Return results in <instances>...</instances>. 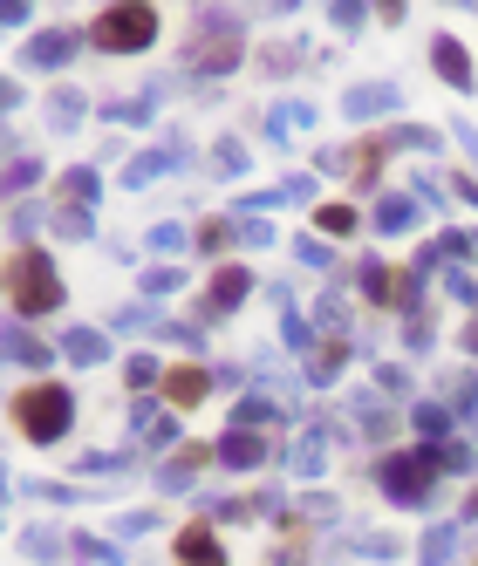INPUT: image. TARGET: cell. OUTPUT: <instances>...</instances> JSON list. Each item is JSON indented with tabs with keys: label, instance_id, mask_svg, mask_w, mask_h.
<instances>
[{
	"label": "cell",
	"instance_id": "obj_16",
	"mask_svg": "<svg viewBox=\"0 0 478 566\" xmlns=\"http://www.w3.org/2000/svg\"><path fill=\"white\" fill-rule=\"evenodd\" d=\"M410 226H417V198L383 191V198H376V232H383V239H397V232H410Z\"/></svg>",
	"mask_w": 478,
	"mask_h": 566
},
{
	"label": "cell",
	"instance_id": "obj_29",
	"mask_svg": "<svg viewBox=\"0 0 478 566\" xmlns=\"http://www.w3.org/2000/svg\"><path fill=\"white\" fill-rule=\"evenodd\" d=\"M185 287V273H178V260H158V266H144V294L158 301V294H178Z\"/></svg>",
	"mask_w": 478,
	"mask_h": 566
},
{
	"label": "cell",
	"instance_id": "obj_19",
	"mask_svg": "<svg viewBox=\"0 0 478 566\" xmlns=\"http://www.w3.org/2000/svg\"><path fill=\"white\" fill-rule=\"evenodd\" d=\"M342 362H349V348H342V341H321L315 355H308V382H315V389H328V382L342 376Z\"/></svg>",
	"mask_w": 478,
	"mask_h": 566
},
{
	"label": "cell",
	"instance_id": "obj_8",
	"mask_svg": "<svg viewBox=\"0 0 478 566\" xmlns=\"http://www.w3.org/2000/svg\"><path fill=\"white\" fill-rule=\"evenodd\" d=\"M212 457H219L226 471H260V464H267V437H260V430H226V437L212 444Z\"/></svg>",
	"mask_w": 478,
	"mask_h": 566
},
{
	"label": "cell",
	"instance_id": "obj_43",
	"mask_svg": "<svg viewBox=\"0 0 478 566\" xmlns=\"http://www.w3.org/2000/svg\"><path fill=\"white\" fill-rule=\"evenodd\" d=\"M151 253H171V260H178V253H185V226H178V219H171V226H151Z\"/></svg>",
	"mask_w": 478,
	"mask_h": 566
},
{
	"label": "cell",
	"instance_id": "obj_50",
	"mask_svg": "<svg viewBox=\"0 0 478 566\" xmlns=\"http://www.w3.org/2000/svg\"><path fill=\"white\" fill-rule=\"evenodd\" d=\"M451 403H458V410H472V403H478V376H472V369H465V376H451Z\"/></svg>",
	"mask_w": 478,
	"mask_h": 566
},
{
	"label": "cell",
	"instance_id": "obj_9",
	"mask_svg": "<svg viewBox=\"0 0 478 566\" xmlns=\"http://www.w3.org/2000/svg\"><path fill=\"white\" fill-rule=\"evenodd\" d=\"M130 430H137V437H144V444H178V416L171 410H158V403H151V396H137V403H130Z\"/></svg>",
	"mask_w": 478,
	"mask_h": 566
},
{
	"label": "cell",
	"instance_id": "obj_32",
	"mask_svg": "<svg viewBox=\"0 0 478 566\" xmlns=\"http://www.w3.org/2000/svg\"><path fill=\"white\" fill-rule=\"evenodd\" d=\"M315 226L328 232V239H349V232H356V212H349V205H315Z\"/></svg>",
	"mask_w": 478,
	"mask_h": 566
},
{
	"label": "cell",
	"instance_id": "obj_47",
	"mask_svg": "<svg viewBox=\"0 0 478 566\" xmlns=\"http://www.w3.org/2000/svg\"><path fill=\"white\" fill-rule=\"evenodd\" d=\"M151 526H158V512H123V519H117V539H144Z\"/></svg>",
	"mask_w": 478,
	"mask_h": 566
},
{
	"label": "cell",
	"instance_id": "obj_4",
	"mask_svg": "<svg viewBox=\"0 0 478 566\" xmlns=\"http://www.w3.org/2000/svg\"><path fill=\"white\" fill-rule=\"evenodd\" d=\"M89 41H96L103 55H144V48L158 41V7L123 0V7H110V14L89 21Z\"/></svg>",
	"mask_w": 478,
	"mask_h": 566
},
{
	"label": "cell",
	"instance_id": "obj_27",
	"mask_svg": "<svg viewBox=\"0 0 478 566\" xmlns=\"http://www.w3.org/2000/svg\"><path fill=\"white\" fill-rule=\"evenodd\" d=\"M212 171H219V178H246V144H239V137H219V144H212Z\"/></svg>",
	"mask_w": 478,
	"mask_h": 566
},
{
	"label": "cell",
	"instance_id": "obj_25",
	"mask_svg": "<svg viewBox=\"0 0 478 566\" xmlns=\"http://www.w3.org/2000/svg\"><path fill=\"white\" fill-rule=\"evenodd\" d=\"M35 185H41V164H35V157H14V164L0 171V191H7V198H21V191H35Z\"/></svg>",
	"mask_w": 478,
	"mask_h": 566
},
{
	"label": "cell",
	"instance_id": "obj_52",
	"mask_svg": "<svg viewBox=\"0 0 478 566\" xmlns=\"http://www.w3.org/2000/svg\"><path fill=\"white\" fill-rule=\"evenodd\" d=\"M335 28H342V35H356V28H362V7H356V0H342V7H335Z\"/></svg>",
	"mask_w": 478,
	"mask_h": 566
},
{
	"label": "cell",
	"instance_id": "obj_14",
	"mask_svg": "<svg viewBox=\"0 0 478 566\" xmlns=\"http://www.w3.org/2000/svg\"><path fill=\"white\" fill-rule=\"evenodd\" d=\"M246 294H253V273H246V266H219V273H212V314H233L239 301H246Z\"/></svg>",
	"mask_w": 478,
	"mask_h": 566
},
{
	"label": "cell",
	"instance_id": "obj_20",
	"mask_svg": "<svg viewBox=\"0 0 478 566\" xmlns=\"http://www.w3.org/2000/svg\"><path fill=\"white\" fill-rule=\"evenodd\" d=\"M82 116H89V96H82V89H55V96H48V123H55V130H76Z\"/></svg>",
	"mask_w": 478,
	"mask_h": 566
},
{
	"label": "cell",
	"instance_id": "obj_11",
	"mask_svg": "<svg viewBox=\"0 0 478 566\" xmlns=\"http://www.w3.org/2000/svg\"><path fill=\"white\" fill-rule=\"evenodd\" d=\"M164 403H178V410H192V403H205V396H212V376H205V369H192V362H185V369H164Z\"/></svg>",
	"mask_w": 478,
	"mask_h": 566
},
{
	"label": "cell",
	"instance_id": "obj_48",
	"mask_svg": "<svg viewBox=\"0 0 478 566\" xmlns=\"http://www.w3.org/2000/svg\"><path fill=\"white\" fill-rule=\"evenodd\" d=\"M28 21H35L28 0H0V28H28Z\"/></svg>",
	"mask_w": 478,
	"mask_h": 566
},
{
	"label": "cell",
	"instance_id": "obj_55",
	"mask_svg": "<svg viewBox=\"0 0 478 566\" xmlns=\"http://www.w3.org/2000/svg\"><path fill=\"white\" fill-rule=\"evenodd\" d=\"M465 519H478V491H472V498H465Z\"/></svg>",
	"mask_w": 478,
	"mask_h": 566
},
{
	"label": "cell",
	"instance_id": "obj_28",
	"mask_svg": "<svg viewBox=\"0 0 478 566\" xmlns=\"http://www.w3.org/2000/svg\"><path fill=\"white\" fill-rule=\"evenodd\" d=\"M410 423H417L431 444H444V437H451V410H444V403H417V410H410Z\"/></svg>",
	"mask_w": 478,
	"mask_h": 566
},
{
	"label": "cell",
	"instance_id": "obj_5",
	"mask_svg": "<svg viewBox=\"0 0 478 566\" xmlns=\"http://www.w3.org/2000/svg\"><path fill=\"white\" fill-rule=\"evenodd\" d=\"M431 478H438V451H431V444L383 464V491H390L397 505H424V498H431Z\"/></svg>",
	"mask_w": 478,
	"mask_h": 566
},
{
	"label": "cell",
	"instance_id": "obj_51",
	"mask_svg": "<svg viewBox=\"0 0 478 566\" xmlns=\"http://www.w3.org/2000/svg\"><path fill=\"white\" fill-rule=\"evenodd\" d=\"M294 260H301V266H328V246H321V239H301V246H294Z\"/></svg>",
	"mask_w": 478,
	"mask_h": 566
},
{
	"label": "cell",
	"instance_id": "obj_56",
	"mask_svg": "<svg viewBox=\"0 0 478 566\" xmlns=\"http://www.w3.org/2000/svg\"><path fill=\"white\" fill-rule=\"evenodd\" d=\"M465 341H472V348H478V321H472V328H465Z\"/></svg>",
	"mask_w": 478,
	"mask_h": 566
},
{
	"label": "cell",
	"instance_id": "obj_15",
	"mask_svg": "<svg viewBox=\"0 0 478 566\" xmlns=\"http://www.w3.org/2000/svg\"><path fill=\"white\" fill-rule=\"evenodd\" d=\"M431 69H438V76L451 82V89H472V55H465V48H458L451 35H438V41H431Z\"/></svg>",
	"mask_w": 478,
	"mask_h": 566
},
{
	"label": "cell",
	"instance_id": "obj_46",
	"mask_svg": "<svg viewBox=\"0 0 478 566\" xmlns=\"http://www.w3.org/2000/svg\"><path fill=\"white\" fill-rule=\"evenodd\" d=\"M376 389H383V396H410V369L383 362V369H376Z\"/></svg>",
	"mask_w": 478,
	"mask_h": 566
},
{
	"label": "cell",
	"instance_id": "obj_1",
	"mask_svg": "<svg viewBox=\"0 0 478 566\" xmlns=\"http://www.w3.org/2000/svg\"><path fill=\"white\" fill-rule=\"evenodd\" d=\"M0 287H7V307L28 314V321H41V314L62 307V273H55V260H48L41 246H14L7 266H0Z\"/></svg>",
	"mask_w": 478,
	"mask_h": 566
},
{
	"label": "cell",
	"instance_id": "obj_2",
	"mask_svg": "<svg viewBox=\"0 0 478 566\" xmlns=\"http://www.w3.org/2000/svg\"><path fill=\"white\" fill-rule=\"evenodd\" d=\"M14 423H21L28 444H62L69 423H76V396H69L62 382H35V389L14 396Z\"/></svg>",
	"mask_w": 478,
	"mask_h": 566
},
{
	"label": "cell",
	"instance_id": "obj_6",
	"mask_svg": "<svg viewBox=\"0 0 478 566\" xmlns=\"http://www.w3.org/2000/svg\"><path fill=\"white\" fill-rule=\"evenodd\" d=\"M185 157H192V144H185V137H171V144H158V151H137L130 164H123V185H130V191L158 185L164 171H185Z\"/></svg>",
	"mask_w": 478,
	"mask_h": 566
},
{
	"label": "cell",
	"instance_id": "obj_39",
	"mask_svg": "<svg viewBox=\"0 0 478 566\" xmlns=\"http://www.w3.org/2000/svg\"><path fill=\"white\" fill-rule=\"evenodd\" d=\"M21 546H28V560H55V553H62L69 539H62V532H48V526H35L28 539H21Z\"/></svg>",
	"mask_w": 478,
	"mask_h": 566
},
{
	"label": "cell",
	"instance_id": "obj_13",
	"mask_svg": "<svg viewBox=\"0 0 478 566\" xmlns=\"http://www.w3.org/2000/svg\"><path fill=\"white\" fill-rule=\"evenodd\" d=\"M294 478H315L321 464H328V430H301L294 444H287V457H280Z\"/></svg>",
	"mask_w": 478,
	"mask_h": 566
},
{
	"label": "cell",
	"instance_id": "obj_30",
	"mask_svg": "<svg viewBox=\"0 0 478 566\" xmlns=\"http://www.w3.org/2000/svg\"><path fill=\"white\" fill-rule=\"evenodd\" d=\"M123 382H130V389L144 396V389H158V382H164V369L151 362V355H130V362H123Z\"/></svg>",
	"mask_w": 478,
	"mask_h": 566
},
{
	"label": "cell",
	"instance_id": "obj_22",
	"mask_svg": "<svg viewBox=\"0 0 478 566\" xmlns=\"http://www.w3.org/2000/svg\"><path fill=\"white\" fill-rule=\"evenodd\" d=\"M205 457H212V451H178V457L158 471V485H164V491H192V471H199Z\"/></svg>",
	"mask_w": 478,
	"mask_h": 566
},
{
	"label": "cell",
	"instance_id": "obj_12",
	"mask_svg": "<svg viewBox=\"0 0 478 566\" xmlns=\"http://www.w3.org/2000/svg\"><path fill=\"white\" fill-rule=\"evenodd\" d=\"M171 553H178V566H226V546L212 539V526H185Z\"/></svg>",
	"mask_w": 478,
	"mask_h": 566
},
{
	"label": "cell",
	"instance_id": "obj_24",
	"mask_svg": "<svg viewBox=\"0 0 478 566\" xmlns=\"http://www.w3.org/2000/svg\"><path fill=\"white\" fill-rule=\"evenodd\" d=\"M48 232H55V239H89V212H82V205H55V212H48Z\"/></svg>",
	"mask_w": 478,
	"mask_h": 566
},
{
	"label": "cell",
	"instance_id": "obj_40",
	"mask_svg": "<svg viewBox=\"0 0 478 566\" xmlns=\"http://www.w3.org/2000/svg\"><path fill=\"white\" fill-rule=\"evenodd\" d=\"M69 546H76L82 560H96V566H110V560H123V546H110V539H89V532H76V539H69Z\"/></svg>",
	"mask_w": 478,
	"mask_h": 566
},
{
	"label": "cell",
	"instance_id": "obj_41",
	"mask_svg": "<svg viewBox=\"0 0 478 566\" xmlns=\"http://www.w3.org/2000/svg\"><path fill=\"white\" fill-rule=\"evenodd\" d=\"M294 62H301V48H287V41H274V48H260V69H267V76H287Z\"/></svg>",
	"mask_w": 478,
	"mask_h": 566
},
{
	"label": "cell",
	"instance_id": "obj_34",
	"mask_svg": "<svg viewBox=\"0 0 478 566\" xmlns=\"http://www.w3.org/2000/svg\"><path fill=\"white\" fill-rule=\"evenodd\" d=\"M356 553H362V560H397V553H403V539H397V532H362V539H356Z\"/></svg>",
	"mask_w": 478,
	"mask_h": 566
},
{
	"label": "cell",
	"instance_id": "obj_3",
	"mask_svg": "<svg viewBox=\"0 0 478 566\" xmlns=\"http://www.w3.org/2000/svg\"><path fill=\"white\" fill-rule=\"evenodd\" d=\"M185 55L199 62L205 76H226V69H239V55H246V28H239V14H226V7H205L199 28H192V41H185Z\"/></svg>",
	"mask_w": 478,
	"mask_h": 566
},
{
	"label": "cell",
	"instance_id": "obj_21",
	"mask_svg": "<svg viewBox=\"0 0 478 566\" xmlns=\"http://www.w3.org/2000/svg\"><path fill=\"white\" fill-rule=\"evenodd\" d=\"M96 191H103V178H96L89 164H69V171H62V198H69V205L89 212V205H96Z\"/></svg>",
	"mask_w": 478,
	"mask_h": 566
},
{
	"label": "cell",
	"instance_id": "obj_33",
	"mask_svg": "<svg viewBox=\"0 0 478 566\" xmlns=\"http://www.w3.org/2000/svg\"><path fill=\"white\" fill-rule=\"evenodd\" d=\"M41 226H48V212H41V205H14V212H7V232H14L21 246H28Z\"/></svg>",
	"mask_w": 478,
	"mask_h": 566
},
{
	"label": "cell",
	"instance_id": "obj_10",
	"mask_svg": "<svg viewBox=\"0 0 478 566\" xmlns=\"http://www.w3.org/2000/svg\"><path fill=\"white\" fill-rule=\"evenodd\" d=\"M342 110H349V116H383V110H403V89H397V82H356V89L342 96Z\"/></svg>",
	"mask_w": 478,
	"mask_h": 566
},
{
	"label": "cell",
	"instance_id": "obj_49",
	"mask_svg": "<svg viewBox=\"0 0 478 566\" xmlns=\"http://www.w3.org/2000/svg\"><path fill=\"white\" fill-rule=\"evenodd\" d=\"M226 239H233V226H226V219H212V226H199V246H205V253H226Z\"/></svg>",
	"mask_w": 478,
	"mask_h": 566
},
{
	"label": "cell",
	"instance_id": "obj_38",
	"mask_svg": "<svg viewBox=\"0 0 478 566\" xmlns=\"http://www.w3.org/2000/svg\"><path fill=\"white\" fill-rule=\"evenodd\" d=\"M151 328H158L151 301H137V307H123V314H117V335H151Z\"/></svg>",
	"mask_w": 478,
	"mask_h": 566
},
{
	"label": "cell",
	"instance_id": "obj_18",
	"mask_svg": "<svg viewBox=\"0 0 478 566\" xmlns=\"http://www.w3.org/2000/svg\"><path fill=\"white\" fill-rule=\"evenodd\" d=\"M0 355H7V362H28V369H41V362H48V341H35L28 328H0Z\"/></svg>",
	"mask_w": 478,
	"mask_h": 566
},
{
	"label": "cell",
	"instance_id": "obj_31",
	"mask_svg": "<svg viewBox=\"0 0 478 566\" xmlns=\"http://www.w3.org/2000/svg\"><path fill=\"white\" fill-rule=\"evenodd\" d=\"M356 423L369 430V437H390V430H397V416L383 410V396H369V403H356Z\"/></svg>",
	"mask_w": 478,
	"mask_h": 566
},
{
	"label": "cell",
	"instance_id": "obj_17",
	"mask_svg": "<svg viewBox=\"0 0 478 566\" xmlns=\"http://www.w3.org/2000/svg\"><path fill=\"white\" fill-rule=\"evenodd\" d=\"M62 355H69L76 369H96V362L110 355V335H103V328H69V335H62Z\"/></svg>",
	"mask_w": 478,
	"mask_h": 566
},
{
	"label": "cell",
	"instance_id": "obj_54",
	"mask_svg": "<svg viewBox=\"0 0 478 566\" xmlns=\"http://www.w3.org/2000/svg\"><path fill=\"white\" fill-rule=\"evenodd\" d=\"M458 144H465V151L478 157V130H472V123H458Z\"/></svg>",
	"mask_w": 478,
	"mask_h": 566
},
{
	"label": "cell",
	"instance_id": "obj_26",
	"mask_svg": "<svg viewBox=\"0 0 478 566\" xmlns=\"http://www.w3.org/2000/svg\"><path fill=\"white\" fill-rule=\"evenodd\" d=\"M383 151H438V130H417V123H403V130H390V137H376Z\"/></svg>",
	"mask_w": 478,
	"mask_h": 566
},
{
	"label": "cell",
	"instance_id": "obj_23",
	"mask_svg": "<svg viewBox=\"0 0 478 566\" xmlns=\"http://www.w3.org/2000/svg\"><path fill=\"white\" fill-rule=\"evenodd\" d=\"M103 123H123V130H144V123H151V96H123V103H103Z\"/></svg>",
	"mask_w": 478,
	"mask_h": 566
},
{
	"label": "cell",
	"instance_id": "obj_42",
	"mask_svg": "<svg viewBox=\"0 0 478 566\" xmlns=\"http://www.w3.org/2000/svg\"><path fill=\"white\" fill-rule=\"evenodd\" d=\"M280 416V403H267V396H246L239 403V430H253V423H274Z\"/></svg>",
	"mask_w": 478,
	"mask_h": 566
},
{
	"label": "cell",
	"instance_id": "obj_45",
	"mask_svg": "<svg viewBox=\"0 0 478 566\" xmlns=\"http://www.w3.org/2000/svg\"><path fill=\"white\" fill-rule=\"evenodd\" d=\"M239 239H246V246H274V226H267V219H253V212H239Z\"/></svg>",
	"mask_w": 478,
	"mask_h": 566
},
{
	"label": "cell",
	"instance_id": "obj_44",
	"mask_svg": "<svg viewBox=\"0 0 478 566\" xmlns=\"http://www.w3.org/2000/svg\"><path fill=\"white\" fill-rule=\"evenodd\" d=\"M315 328H321V335H342V328H349V314H342V301H335V294L315 307Z\"/></svg>",
	"mask_w": 478,
	"mask_h": 566
},
{
	"label": "cell",
	"instance_id": "obj_53",
	"mask_svg": "<svg viewBox=\"0 0 478 566\" xmlns=\"http://www.w3.org/2000/svg\"><path fill=\"white\" fill-rule=\"evenodd\" d=\"M0 110H21V82L14 76H0Z\"/></svg>",
	"mask_w": 478,
	"mask_h": 566
},
{
	"label": "cell",
	"instance_id": "obj_7",
	"mask_svg": "<svg viewBox=\"0 0 478 566\" xmlns=\"http://www.w3.org/2000/svg\"><path fill=\"white\" fill-rule=\"evenodd\" d=\"M28 69H69L76 62V28H35L28 48H21Z\"/></svg>",
	"mask_w": 478,
	"mask_h": 566
},
{
	"label": "cell",
	"instance_id": "obj_35",
	"mask_svg": "<svg viewBox=\"0 0 478 566\" xmlns=\"http://www.w3.org/2000/svg\"><path fill=\"white\" fill-rule=\"evenodd\" d=\"M451 546H458V526H431L424 532V566H444L451 560Z\"/></svg>",
	"mask_w": 478,
	"mask_h": 566
},
{
	"label": "cell",
	"instance_id": "obj_37",
	"mask_svg": "<svg viewBox=\"0 0 478 566\" xmlns=\"http://www.w3.org/2000/svg\"><path fill=\"white\" fill-rule=\"evenodd\" d=\"M280 335H287V348H308V355H315V321H301L294 307L280 314Z\"/></svg>",
	"mask_w": 478,
	"mask_h": 566
},
{
	"label": "cell",
	"instance_id": "obj_36",
	"mask_svg": "<svg viewBox=\"0 0 478 566\" xmlns=\"http://www.w3.org/2000/svg\"><path fill=\"white\" fill-rule=\"evenodd\" d=\"M82 471H89V478H110V471H117L123 478V471H130V451H89L82 457Z\"/></svg>",
	"mask_w": 478,
	"mask_h": 566
},
{
	"label": "cell",
	"instance_id": "obj_57",
	"mask_svg": "<svg viewBox=\"0 0 478 566\" xmlns=\"http://www.w3.org/2000/svg\"><path fill=\"white\" fill-rule=\"evenodd\" d=\"M0 498H7V464H0Z\"/></svg>",
	"mask_w": 478,
	"mask_h": 566
}]
</instances>
